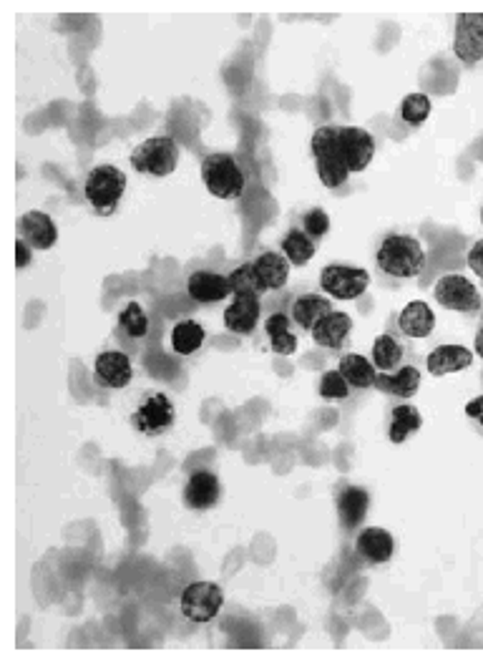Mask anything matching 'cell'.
I'll list each match as a JSON object with an SVG mask.
<instances>
[{"label": "cell", "mask_w": 483, "mask_h": 662, "mask_svg": "<svg viewBox=\"0 0 483 662\" xmlns=\"http://www.w3.org/2000/svg\"><path fill=\"white\" fill-rule=\"evenodd\" d=\"M481 225H483V209H481Z\"/></svg>", "instance_id": "f35d334b"}, {"label": "cell", "mask_w": 483, "mask_h": 662, "mask_svg": "<svg viewBox=\"0 0 483 662\" xmlns=\"http://www.w3.org/2000/svg\"><path fill=\"white\" fill-rule=\"evenodd\" d=\"M431 111L433 104L426 94H408L406 99L400 101V119L406 121L408 126H423Z\"/></svg>", "instance_id": "1f68e13d"}, {"label": "cell", "mask_w": 483, "mask_h": 662, "mask_svg": "<svg viewBox=\"0 0 483 662\" xmlns=\"http://www.w3.org/2000/svg\"><path fill=\"white\" fill-rule=\"evenodd\" d=\"M317 391H320L322 398H328V401H345V398H350V383L345 381L340 371H325Z\"/></svg>", "instance_id": "d6a6232c"}, {"label": "cell", "mask_w": 483, "mask_h": 662, "mask_svg": "<svg viewBox=\"0 0 483 662\" xmlns=\"http://www.w3.org/2000/svg\"><path fill=\"white\" fill-rule=\"evenodd\" d=\"M433 298H436L438 305H443L446 310H453V313H478L483 308V298L478 287L473 285L468 277L463 275H443L441 280L436 282L433 287Z\"/></svg>", "instance_id": "52a82bcc"}, {"label": "cell", "mask_w": 483, "mask_h": 662, "mask_svg": "<svg viewBox=\"0 0 483 662\" xmlns=\"http://www.w3.org/2000/svg\"><path fill=\"white\" fill-rule=\"evenodd\" d=\"M317 177L328 189L348 184L353 174L365 172L375 157V139L363 126H317L310 139Z\"/></svg>", "instance_id": "6da1fadb"}, {"label": "cell", "mask_w": 483, "mask_h": 662, "mask_svg": "<svg viewBox=\"0 0 483 662\" xmlns=\"http://www.w3.org/2000/svg\"><path fill=\"white\" fill-rule=\"evenodd\" d=\"M189 298L199 305H217L222 300L232 298V287H229V277L214 270H197L189 275L187 280Z\"/></svg>", "instance_id": "4fadbf2b"}, {"label": "cell", "mask_w": 483, "mask_h": 662, "mask_svg": "<svg viewBox=\"0 0 483 662\" xmlns=\"http://www.w3.org/2000/svg\"><path fill=\"white\" fill-rule=\"evenodd\" d=\"M184 506L192 511H209L222 499V484L212 471H194L184 486Z\"/></svg>", "instance_id": "5bb4252c"}, {"label": "cell", "mask_w": 483, "mask_h": 662, "mask_svg": "<svg viewBox=\"0 0 483 662\" xmlns=\"http://www.w3.org/2000/svg\"><path fill=\"white\" fill-rule=\"evenodd\" d=\"M31 260H33V247L28 245L26 240L18 237L16 240V267L18 270H26V267L31 265Z\"/></svg>", "instance_id": "d590c367"}, {"label": "cell", "mask_w": 483, "mask_h": 662, "mask_svg": "<svg viewBox=\"0 0 483 662\" xmlns=\"http://www.w3.org/2000/svg\"><path fill=\"white\" fill-rule=\"evenodd\" d=\"M179 607H182V615L189 622L207 625V622H212L222 612L224 590L214 582H192L184 587Z\"/></svg>", "instance_id": "8992f818"}, {"label": "cell", "mask_w": 483, "mask_h": 662, "mask_svg": "<svg viewBox=\"0 0 483 662\" xmlns=\"http://www.w3.org/2000/svg\"><path fill=\"white\" fill-rule=\"evenodd\" d=\"M131 167L146 177L164 179L177 172L179 164V144L172 136H151L141 141L129 157Z\"/></svg>", "instance_id": "277c9868"}, {"label": "cell", "mask_w": 483, "mask_h": 662, "mask_svg": "<svg viewBox=\"0 0 483 662\" xmlns=\"http://www.w3.org/2000/svg\"><path fill=\"white\" fill-rule=\"evenodd\" d=\"M355 552L360 554V559H365L373 567L380 564H388L395 554V539L388 529L383 527H365L360 529L358 537H355Z\"/></svg>", "instance_id": "9a60e30c"}, {"label": "cell", "mask_w": 483, "mask_h": 662, "mask_svg": "<svg viewBox=\"0 0 483 662\" xmlns=\"http://www.w3.org/2000/svg\"><path fill=\"white\" fill-rule=\"evenodd\" d=\"M338 371L343 373V378L350 383V388H355V391L375 388V378H378V371H375L373 360L363 358V355H358V353L343 355V358H340Z\"/></svg>", "instance_id": "d4e9b609"}, {"label": "cell", "mask_w": 483, "mask_h": 662, "mask_svg": "<svg viewBox=\"0 0 483 662\" xmlns=\"http://www.w3.org/2000/svg\"><path fill=\"white\" fill-rule=\"evenodd\" d=\"M335 504H338V519L345 532H355V529L363 527L365 517H368L370 494L363 486L348 484L338 491Z\"/></svg>", "instance_id": "e0dca14e"}, {"label": "cell", "mask_w": 483, "mask_h": 662, "mask_svg": "<svg viewBox=\"0 0 483 662\" xmlns=\"http://www.w3.org/2000/svg\"><path fill=\"white\" fill-rule=\"evenodd\" d=\"M177 421V408L164 393H151L131 416V426L144 436H161Z\"/></svg>", "instance_id": "9c48e42d"}, {"label": "cell", "mask_w": 483, "mask_h": 662, "mask_svg": "<svg viewBox=\"0 0 483 662\" xmlns=\"http://www.w3.org/2000/svg\"><path fill=\"white\" fill-rule=\"evenodd\" d=\"M466 416L473 418V421H478L483 426V396H476L473 401L466 403Z\"/></svg>", "instance_id": "8d00e7d4"}, {"label": "cell", "mask_w": 483, "mask_h": 662, "mask_svg": "<svg viewBox=\"0 0 483 662\" xmlns=\"http://www.w3.org/2000/svg\"><path fill=\"white\" fill-rule=\"evenodd\" d=\"M473 353L466 345H438L428 353L426 368L431 376H451V373H461L471 368Z\"/></svg>", "instance_id": "d6986e66"}, {"label": "cell", "mask_w": 483, "mask_h": 662, "mask_svg": "<svg viewBox=\"0 0 483 662\" xmlns=\"http://www.w3.org/2000/svg\"><path fill=\"white\" fill-rule=\"evenodd\" d=\"M126 184H129V179H126V174L121 172L119 167H114V164H99V167L91 169L89 177H86L84 197L86 202L94 207L96 214L111 217V214L119 209L121 199H124Z\"/></svg>", "instance_id": "3957f363"}, {"label": "cell", "mask_w": 483, "mask_h": 662, "mask_svg": "<svg viewBox=\"0 0 483 662\" xmlns=\"http://www.w3.org/2000/svg\"><path fill=\"white\" fill-rule=\"evenodd\" d=\"M302 232L312 240H322L330 232V214L320 207L305 212L302 214Z\"/></svg>", "instance_id": "836d02e7"}, {"label": "cell", "mask_w": 483, "mask_h": 662, "mask_svg": "<svg viewBox=\"0 0 483 662\" xmlns=\"http://www.w3.org/2000/svg\"><path fill=\"white\" fill-rule=\"evenodd\" d=\"M403 355H406V348L390 333H380L378 338H375L373 350H370V360H373L378 373H390L395 371V368H400V365H403Z\"/></svg>", "instance_id": "484cf974"}, {"label": "cell", "mask_w": 483, "mask_h": 662, "mask_svg": "<svg viewBox=\"0 0 483 662\" xmlns=\"http://www.w3.org/2000/svg\"><path fill=\"white\" fill-rule=\"evenodd\" d=\"M453 53L466 66L483 61V13H461L456 18Z\"/></svg>", "instance_id": "30bf717a"}, {"label": "cell", "mask_w": 483, "mask_h": 662, "mask_svg": "<svg viewBox=\"0 0 483 662\" xmlns=\"http://www.w3.org/2000/svg\"><path fill=\"white\" fill-rule=\"evenodd\" d=\"M94 381L96 386L121 391L134 381V365L131 358L121 350H104L94 360Z\"/></svg>", "instance_id": "8fae6325"}, {"label": "cell", "mask_w": 483, "mask_h": 662, "mask_svg": "<svg viewBox=\"0 0 483 662\" xmlns=\"http://www.w3.org/2000/svg\"><path fill=\"white\" fill-rule=\"evenodd\" d=\"M18 237L26 240L33 250L46 252L58 242V227L46 212L31 209V212H26L18 219Z\"/></svg>", "instance_id": "2e32d148"}, {"label": "cell", "mask_w": 483, "mask_h": 662, "mask_svg": "<svg viewBox=\"0 0 483 662\" xmlns=\"http://www.w3.org/2000/svg\"><path fill=\"white\" fill-rule=\"evenodd\" d=\"M421 426H423L421 411H418L416 406H411V403H398V406L390 408V426H388L390 444L395 446L406 444L413 433L421 431Z\"/></svg>", "instance_id": "cb8c5ba5"}, {"label": "cell", "mask_w": 483, "mask_h": 662, "mask_svg": "<svg viewBox=\"0 0 483 662\" xmlns=\"http://www.w3.org/2000/svg\"><path fill=\"white\" fill-rule=\"evenodd\" d=\"M330 313H333V303L317 292H302L290 305V320L302 330H312Z\"/></svg>", "instance_id": "44dd1931"}, {"label": "cell", "mask_w": 483, "mask_h": 662, "mask_svg": "<svg viewBox=\"0 0 483 662\" xmlns=\"http://www.w3.org/2000/svg\"><path fill=\"white\" fill-rule=\"evenodd\" d=\"M252 265H255V272H257V280H260L262 290L265 292H275V290H282V287L287 285V280H290V262H287L285 255H280V252H260V255L252 260Z\"/></svg>", "instance_id": "7402d4cb"}, {"label": "cell", "mask_w": 483, "mask_h": 662, "mask_svg": "<svg viewBox=\"0 0 483 662\" xmlns=\"http://www.w3.org/2000/svg\"><path fill=\"white\" fill-rule=\"evenodd\" d=\"M207 330L197 323V320H182L174 325L172 330V348L177 355H194L202 348Z\"/></svg>", "instance_id": "f1b7e54d"}, {"label": "cell", "mask_w": 483, "mask_h": 662, "mask_svg": "<svg viewBox=\"0 0 483 662\" xmlns=\"http://www.w3.org/2000/svg\"><path fill=\"white\" fill-rule=\"evenodd\" d=\"M320 287L335 300H358L370 287V272L353 265H328L320 272Z\"/></svg>", "instance_id": "ba28073f"}, {"label": "cell", "mask_w": 483, "mask_h": 662, "mask_svg": "<svg viewBox=\"0 0 483 662\" xmlns=\"http://www.w3.org/2000/svg\"><path fill=\"white\" fill-rule=\"evenodd\" d=\"M375 388L385 396L393 398H413L421 388V371L416 365H400L393 373H378Z\"/></svg>", "instance_id": "603a6c76"}, {"label": "cell", "mask_w": 483, "mask_h": 662, "mask_svg": "<svg viewBox=\"0 0 483 662\" xmlns=\"http://www.w3.org/2000/svg\"><path fill=\"white\" fill-rule=\"evenodd\" d=\"M466 265L471 267V272H476V275L483 280V237L471 247V250H468Z\"/></svg>", "instance_id": "e575fe53"}, {"label": "cell", "mask_w": 483, "mask_h": 662, "mask_svg": "<svg viewBox=\"0 0 483 662\" xmlns=\"http://www.w3.org/2000/svg\"><path fill=\"white\" fill-rule=\"evenodd\" d=\"M317 247L312 237H307L305 232L292 227L285 237H282V255L287 257L292 267H305L310 265L312 257H315Z\"/></svg>", "instance_id": "83f0119b"}, {"label": "cell", "mask_w": 483, "mask_h": 662, "mask_svg": "<svg viewBox=\"0 0 483 662\" xmlns=\"http://www.w3.org/2000/svg\"><path fill=\"white\" fill-rule=\"evenodd\" d=\"M395 323H398V333L403 335V338L423 340L428 338V335H433V330H436V313H433L431 305L423 303V300H413V303H408L406 308L400 310Z\"/></svg>", "instance_id": "ac0fdd59"}, {"label": "cell", "mask_w": 483, "mask_h": 662, "mask_svg": "<svg viewBox=\"0 0 483 662\" xmlns=\"http://www.w3.org/2000/svg\"><path fill=\"white\" fill-rule=\"evenodd\" d=\"M119 328L134 340L146 338V333H149V315L141 308V303H136V300L126 303V308L119 313Z\"/></svg>", "instance_id": "f546056e"}, {"label": "cell", "mask_w": 483, "mask_h": 662, "mask_svg": "<svg viewBox=\"0 0 483 662\" xmlns=\"http://www.w3.org/2000/svg\"><path fill=\"white\" fill-rule=\"evenodd\" d=\"M350 333H353V318H350L348 313H338V310L325 315V318L310 330L312 340H315L320 348H330V350L343 348V345L348 343Z\"/></svg>", "instance_id": "ffe728a7"}, {"label": "cell", "mask_w": 483, "mask_h": 662, "mask_svg": "<svg viewBox=\"0 0 483 662\" xmlns=\"http://www.w3.org/2000/svg\"><path fill=\"white\" fill-rule=\"evenodd\" d=\"M375 265L395 280H413L426 270V250L411 235H388L378 245Z\"/></svg>", "instance_id": "7a4b0ae2"}, {"label": "cell", "mask_w": 483, "mask_h": 662, "mask_svg": "<svg viewBox=\"0 0 483 662\" xmlns=\"http://www.w3.org/2000/svg\"><path fill=\"white\" fill-rule=\"evenodd\" d=\"M202 179L207 192L217 199H237L247 187L245 172L239 169L237 159L224 152L204 157Z\"/></svg>", "instance_id": "5b68a950"}, {"label": "cell", "mask_w": 483, "mask_h": 662, "mask_svg": "<svg viewBox=\"0 0 483 662\" xmlns=\"http://www.w3.org/2000/svg\"><path fill=\"white\" fill-rule=\"evenodd\" d=\"M229 287H232V298L234 295H262V285L257 280V272L252 262H242L239 267H234L229 272Z\"/></svg>", "instance_id": "4dcf8cb0"}, {"label": "cell", "mask_w": 483, "mask_h": 662, "mask_svg": "<svg viewBox=\"0 0 483 662\" xmlns=\"http://www.w3.org/2000/svg\"><path fill=\"white\" fill-rule=\"evenodd\" d=\"M265 333L270 338L272 353L292 355L297 350V338L292 333V320L285 313H272L265 320Z\"/></svg>", "instance_id": "4316f807"}, {"label": "cell", "mask_w": 483, "mask_h": 662, "mask_svg": "<svg viewBox=\"0 0 483 662\" xmlns=\"http://www.w3.org/2000/svg\"><path fill=\"white\" fill-rule=\"evenodd\" d=\"M473 353H478L483 358V323H481V328H478V333H476V340H473Z\"/></svg>", "instance_id": "74e56055"}, {"label": "cell", "mask_w": 483, "mask_h": 662, "mask_svg": "<svg viewBox=\"0 0 483 662\" xmlns=\"http://www.w3.org/2000/svg\"><path fill=\"white\" fill-rule=\"evenodd\" d=\"M262 303L260 295H234L232 303L224 310V328L234 335H252L260 325Z\"/></svg>", "instance_id": "7c38bea8"}]
</instances>
